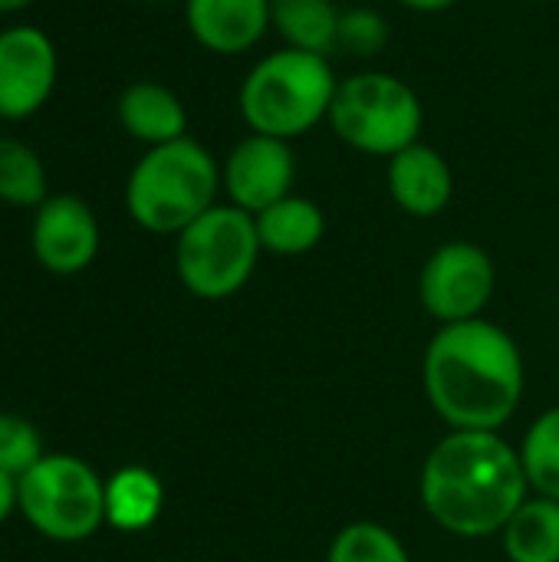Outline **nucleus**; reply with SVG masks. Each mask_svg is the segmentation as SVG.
Wrapping results in <instances>:
<instances>
[{
	"label": "nucleus",
	"mask_w": 559,
	"mask_h": 562,
	"mask_svg": "<svg viewBox=\"0 0 559 562\" xmlns=\"http://www.w3.org/2000/svg\"><path fill=\"white\" fill-rule=\"evenodd\" d=\"M422 389L451 431H501L524 402L527 366L514 336L481 316L438 326L425 346Z\"/></svg>",
	"instance_id": "obj_1"
},
{
	"label": "nucleus",
	"mask_w": 559,
	"mask_h": 562,
	"mask_svg": "<svg viewBox=\"0 0 559 562\" xmlns=\"http://www.w3.org/2000/svg\"><path fill=\"white\" fill-rule=\"evenodd\" d=\"M418 497L445 533L488 540L501 537L530 484L521 451L501 431H448L422 464Z\"/></svg>",
	"instance_id": "obj_2"
},
{
	"label": "nucleus",
	"mask_w": 559,
	"mask_h": 562,
	"mask_svg": "<svg viewBox=\"0 0 559 562\" xmlns=\"http://www.w3.org/2000/svg\"><path fill=\"white\" fill-rule=\"evenodd\" d=\"M339 76L329 56L277 46L254 59L237 86V112L247 132L297 142L316 132L333 109Z\"/></svg>",
	"instance_id": "obj_3"
},
{
	"label": "nucleus",
	"mask_w": 559,
	"mask_h": 562,
	"mask_svg": "<svg viewBox=\"0 0 559 562\" xmlns=\"http://www.w3.org/2000/svg\"><path fill=\"white\" fill-rule=\"evenodd\" d=\"M221 161L208 145L185 135L168 145L145 148L125 178V211L135 227L178 237L204 211L217 204Z\"/></svg>",
	"instance_id": "obj_4"
},
{
	"label": "nucleus",
	"mask_w": 559,
	"mask_h": 562,
	"mask_svg": "<svg viewBox=\"0 0 559 562\" xmlns=\"http://www.w3.org/2000/svg\"><path fill=\"white\" fill-rule=\"evenodd\" d=\"M326 125L356 155L389 161L422 142L425 102L402 76L385 69H359L339 79Z\"/></svg>",
	"instance_id": "obj_5"
},
{
	"label": "nucleus",
	"mask_w": 559,
	"mask_h": 562,
	"mask_svg": "<svg viewBox=\"0 0 559 562\" xmlns=\"http://www.w3.org/2000/svg\"><path fill=\"white\" fill-rule=\"evenodd\" d=\"M260 254L254 214L217 201L175 237V273L191 296L217 303L250 283Z\"/></svg>",
	"instance_id": "obj_6"
},
{
	"label": "nucleus",
	"mask_w": 559,
	"mask_h": 562,
	"mask_svg": "<svg viewBox=\"0 0 559 562\" xmlns=\"http://www.w3.org/2000/svg\"><path fill=\"white\" fill-rule=\"evenodd\" d=\"M16 510L53 543H82L105 524V481L72 454H43L16 481Z\"/></svg>",
	"instance_id": "obj_7"
},
{
	"label": "nucleus",
	"mask_w": 559,
	"mask_h": 562,
	"mask_svg": "<svg viewBox=\"0 0 559 562\" xmlns=\"http://www.w3.org/2000/svg\"><path fill=\"white\" fill-rule=\"evenodd\" d=\"M494 290V260L474 240H445L428 254L418 273V303L438 326L481 319Z\"/></svg>",
	"instance_id": "obj_8"
},
{
	"label": "nucleus",
	"mask_w": 559,
	"mask_h": 562,
	"mask_svg": "<svg viewBox=\"0 0 559 562\" xmlns=\"http://www.w3.org/2000/svg\"><path fill=\"white\" fill-rule=\"evenodd\" d=\"M297 171L300 161L293 142L247 132L221 158V194L227 198V204L257 217L280 198L297 191Z\"/></svg>",
	"instance_id": "obj_9"
},
{
	"label": "nucleus",
	"mask_w": 559,
	"mask_h": 562,
	"mask_svg": "<svg viewBox=\"0 0 559 562\" xmlns=\"http://www.w3.org/2000/svg\"><path fill=\"white\" fill-rule=\"evenodd\" d=\"M59 53L46 30L13 23L0 30V122L33 119L53 95Z\"/></svg>",
	"instance_id": "obj_10"
},
{
	"label": "nucleus",
	"mask_w": 559,
	"mask_h": 562,
	"mask_svg": "<svg viewBox=\"0 0 559 562\" xmlns=\"http://www.w3.org/2000/svg\"><path fill=\"white\" fill-rule=\"evenodd\" d=\"M102 244L96 211L79 194H49L30 224V250L36 263L56 277H76L92 267Z\"/></svg>",
	"instance_id": "obj_11"
},
{
	"label": "nucleus",
	"mask_w": 559,
	"mask_h": 562,
	"mask_svg": "<svg viewBox=\"0 0 559 562\" xmlns=\"http://www.w3.org/2000/svg\"><path fill=\"white\" fill-rule=\"evenodd\" d=\"M385 188L402 214L428 221L451 207L455 168L441 148L428 142H415L385 161Z\"/></svg>",
	"instance_id": "obj_12"
},
{
	"label": "nucleus",
	"mask_w": 559,
	"mask_h": 562,
	"mask_svg": "<svg viewBox=\"0 0 559 562\" xmlns=\"http://www.w3.org/2000/svg\"><path fill=\"white\" fill-rule=\"evenodd\" d=\"M188 36L211 56L254 53L270 23V0H181Z\"/></svg>",
	"instance_id": "obj_13"
},
{
	"label": "nucleus",
	"mask_w": 559,
	"mask_h": 562,
	"mask_svg": "<svg viewBox=\"0 0 559 562\" xmlns=\"http://www.w3.org/2000/svg\"><path fill=\"white\" fill-rule=\"evenodd\" d=\"M115 119L122 132L145 148L185 138L188 122H191L185 99L171 86L155 82V79L128 82L115 99Z\"/></svg>",
	"instance_id": "obj_14"
},
{
	"label": "nucleus",
	"mask_w": 559,
	"mask_h": 562,
	"mask_svg": "<svg viewBox=\"0 0 559 562\" xmlns=\"http://www.w3.org/2000/svg\"><path fill=\"white\" fill-rule=\"evenodd\" d=\"M264 254L270 257H303L316 250L326 237V214L306 194H287L254 217Z\"/></svg>",
	"instance_id": "obj_15"
},
{
	"label": "nucleus",
	"mask_w": 559,
	"mask_h": 562,
	"mask_svg": "<svg viewBox=\"0 0 559 562\" xmlns=\"http://www.w3.org/2000/svg\"><path fill=\"white\" fill-rule=\"evenodd\" d=\"M165 507V484L155 471L128 464L105 481V524L122 533L148 530Z\"/></svg>",
	"instance_id": "obj_16"
},
{
	"label": "nucleus",
	"mask_w": 559,
	"mask_h": 562,
	"mask_svg": "<svg viewBox=\"0 0 559 562\" xmlns=\"http://www.w3.org/2000/svg\"><path fill=\"white\" fill-rule=\"evenodd\" d=\"M343 7L336 0H270V23L283 46L329 56L339 43Z\"/></svg>",
	"instance_id": "obj_17"
},
{
	"label": "nucleus",
	"mask_w": 559,
	"mask_h": 562,
	"mask_svg": "<svg viewBox=\"0 0 559 562\" xmlns=\"http://www.w3.org/2000/svg\"><path fill=\"white\" fill-rule=\"evenodd\" d=\"M507 562H559V501L530 494L501 530Z\"/></svg>",
	"instance_id": "obj_18"
},
{
	"label": "nucleus",
	"mask_w": 559,
	"mask_h": 562,
	"mask_svg": "<svg viewBox=\"0 0 559 562\" xmlns=\"http://www.w3.org/2000/svg\"><path fill=\"white\" fill-rule=\"evenodd\" d=\"M46 198V165L40 151L23 138L0 135V201L36 211Z\"/></svg>",
	"instance_id": "obj_19"
},
{
	"label": "nucleus",
	"mask_w": 559,
	"mask_h": 562,
	"mask_svg": "<svg viewBox=\"0 0 559 562\" xmlns=\"http://www.w3.org/2000/svg\"><path fill=\"white\" fill-rule=\"evenodd\" d=\"M517 451L530 494L559 501V405L534 418Z\"/></svg>",
	"instance_id": "obj_20"
},
{
	"label": "nucleus",
	"mask_w": 559,
	"mask_h": 562,
	"mask_svg": "<svg viewBox=\"0 0 559 562\" xmlns=\"http://www.w3.org/2000/svg\"><path fill=\"white\" fill-rule=\"evenodd\" d=\"M326 562H412L395 530L376 520H353L336 530Z\"/></svg>",
	"instance_id": "obj_21"
},
{
	"label": "nucleus",
	"mask_w": 559,
	"mask_h": 562,
	"mask_svg": "<svg viewBox=\"0 0 559 562\" xmlns=\"http://www.w3.org/2000/svg\"><path fill=\"white\" fill-rule=\"evenodd\" d=\"M389 40H392V26H389V16L382 10L366 7V3L343 7L336 49H343L356 59H372V56L385 53Z\"/></svg>",
	"instance_id": "obj_22"
},
{
	"label": "nucleus",
	"mask_w": 559,
	"mask_h": 562,
	"mask_svg": "<svg viewBox=\"0 0 559 562\" xmlns=\"http://www.w3.org/2000/svg\"><path fill=\"white\" fill-rule=\"evenodd\" d=\"M40 461H43V441L36 428L20 415H0V471L20 481Z\"/></svg>",
	"instance_id": "obj_23"
},
{
	"label": "nucleus",
	"mask_w": 559,
	"mask_h": 562,
	"mask_svg": "<svg viewBox=\"0 0 559 562\" xmlns=\"http://www.w3.org/2000/svg\"><path fill=\"white\" fill-rule=\"evenodd\" d=\"M16 510V477L0 471V524Z\"/></svg>",
	"instance_id": "obj_24"
},
{
	"label": "nucleus",
	"mask_w": 559,
	"mask_h": 562,
	"mask_svg": "<svg viewBox=\"0 0 559 562\" xmlns=\"http://www.w3.org/2000/svg\"><path fill=\"white\" fill-rule=\"evenodd\" d=\"M395 3L412 13H445V10L458 7L461 0H395Z\"/></svg>",
	"instance_id": "obj_25"
},
{
	"label": "nucleus",
	"mask_w": 559,
	"mask_h": 562,
	"mask_svg": "<svg viewBox=\"0 0 559 562\" xmlns=\"http://www.w3.org/2000/svg\"><path fill=\"white\" fill-rule=\"evenodd\" d=\"M36 0H0V16H10V13H23L26 7H33Z\"/></svg>",
	"instance_id": "obj_26"
},
{
	"label": "nucleus",
	"mask_w": 559,
	"mask_h": 562,
	"mask_svg": "<svg viewBox=\"0 0 559 562\" xmlns=\"http://www.w3.org/2000/svg\"><path fill=\"white\" fill-rule=\"evenodd\" d=\"M138 3H171V0H138Z\"/></svg>",
	"instance_id": "obj_27"
},
{
	"label": "nucleus",
	"mask_w": 559,
	"mask_h": 562,
	"mask_svg": "<svg viewBox=\"0 0 559 562\" xmlns=\"http://www.w3.org/2000/svg\"><path fill=\"white\" fill-rule=\"evenodd\" d=\"M534 3H547V0H534Z\"/></svg>",
	"instance_id": "obj_28"
},
{
	"label": "nucleus",
	"mask_w": 559,
	"mask_h": 562,
	"mask_svg": "<svg viewBox=\"0 0 559 562\" xmlns=\"http://www.w3.org/2000/svg\"><path fill=\"white\" fill-rule=\"evenodd\" d=\"M461 562H474V560H461Z\"/></svg>",
	"instance_id": "obj_29"
}]
</instances>
